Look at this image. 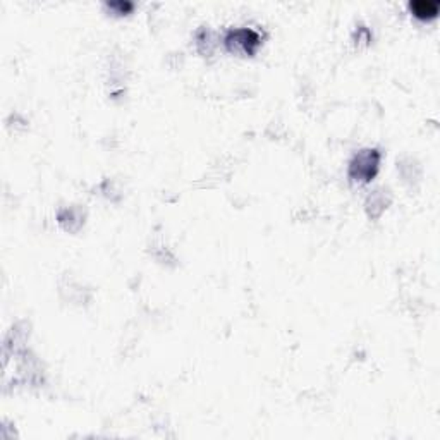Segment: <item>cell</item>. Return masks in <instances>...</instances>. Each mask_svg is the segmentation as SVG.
Instances as JSON below:
<instances>
[{"label":"cell","instance_id":"obj_3","mask_svg":"<svg viewBox=\"0 0 440 440\" xmlns=\"http://www.w3.org/2000/svg\"><path fill=\"white\" fill-rule=\"evenodd\" d=\"M409 9L418 19H432L439 14L440 4L437 0H413L409 2Z\"/></svg>","mask_w":440,"mask_h":440},{"label":"cell","instance_id":"obj_2","mask_svg":"<svg viewBox=\"0 0 440 440\" xmlns=\"http://www.w3.org/2000/svg\"><path fill=\"white\" fill-rule=\"evenodd\" d=\"M225 43L231 50H243L248 56H253L256 52V49L260 47V35L255 29L249 28H238L231 29L225 36Z\"/></svg>","mask_w":440,"mask_h":440},{"label":"cell","instance_id":"obj_4","mask_svg":"<svg viewBox=\"0 0 440 440\" xmlns=\"http://www.w3.org/2000/svg\"><path fill=\"white\" fill-rule=\"evenodd\" d=\"M107 5L112 9V11H116L117 14H130V12L134 9V4L133 2H130V0H116V2H107Z\"/></svg>","mask_w":440,"mask_h":440},{"label":"cell","instance_id":"obj_1","mask_svg":"<svg viewBox=\"0 0 440 440\" xmlns=\"http://www.w3.org/2000/svg\"><path fill=\"white\" fill-rule=\"evenodd\" d=\"M380 167V151L377 148H367L354 155L350 164V178L358 182H370Z\"/></svg>","mask_w":440,"mask_h":440}]
</instances>
